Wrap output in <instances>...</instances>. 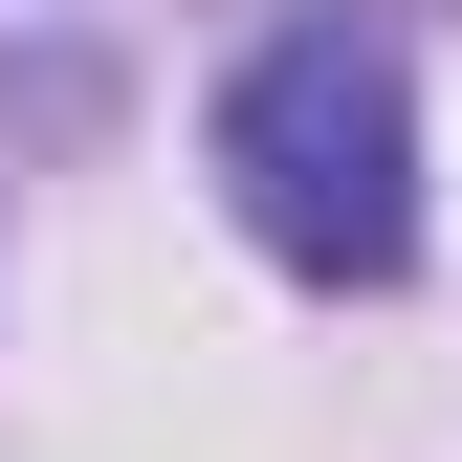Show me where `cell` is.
Returning <instances> with one entry per match:
<instances>
[{"instance_id": "6da1fadb", "label": "cell", "mask_w": 462, "mask_h": 462, "mask_svg": "<svg viewBox=\"0 0 462 462\" xmlns=\"http://www.w3.org/2000/svg\"><path fill=\"white\" fill-rule=\"evenodd\" d=\"M220 199L286 286H396L419 264V67L374 23H264L220 67Z\"/></svg>"}]
</instances>
